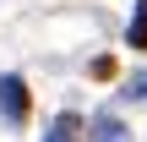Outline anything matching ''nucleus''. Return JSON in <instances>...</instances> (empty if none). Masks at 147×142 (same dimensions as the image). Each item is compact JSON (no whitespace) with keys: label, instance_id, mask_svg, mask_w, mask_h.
<instances>
[{"label":"nucleus","instance_id":"1","mask_svg":"<svg viewBox=\"0 0 147 142\" xmlns=\"http://www.w3.org/2000/svg\"><path fill=\"white\" fill-rule=\"evenodd\" d=\"M27 115H33V93H27V82H22L16 71H5V77H0V120H5L11 131H22Z\"/></svg>","mask_w":147,"mask_h":142},{"label":"nucleus","instance_id":"2","mask_svg":"<svg viewBox=\"0 0 147 142\" xmlns=\"http://www.w3.org/2000/svg\"><path fill=\"white\" fill-rule=\"evenodd\" d=\"M82 126H87V120H82L76 109H60V115L49 120V131H44V142H82Z\"/></svg>","mask_w":147,"mask_h":142},{"label":"nucleus","instance_id":"3","mask_svg":"<svg viewBox=\"0 0 147 142\" xmlns=\"http://www.w3.org/2000/svg\"><path fill=\"white\" fill-rule=\"evenodd\" d=\"M82 142H125V126L104 109V115H93V120L82 126Z\"/></svg>","mask_w":147,"mask_h":142},{"label":"nucleus","instance_id":"4","mask_svg":"<svg viewBox=\"0 0 147 142\" xmlns=\"http://www.w3.org/2000/svg\"><path fill=\"white\" fill-rule=\"evenodd\" d=\"M125 44L131 49H147V0L131 11V27H125Z\"/></svg>","mask_w":147,"mask_h":142},{"label":"nucleus","instance_id":"5","mask_svg":"<svg viewBox=\"0 0 147 142\" xmlns=\"http://www.w3.org/2000/svg\"><path fill=\"white\" fill-rule=\"evenodd\" d=\"M120 93H125V99H147V71H131Z\"/></svg>","mask_w":147,"mask_h":142}]
</instances>
